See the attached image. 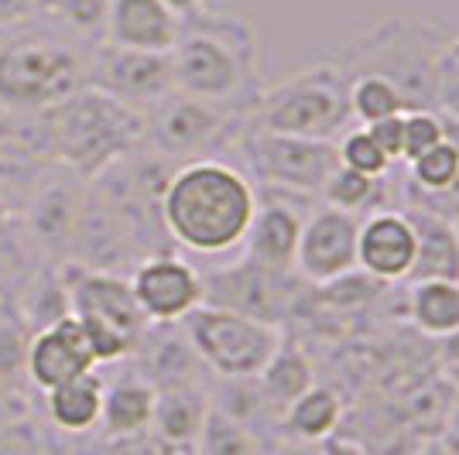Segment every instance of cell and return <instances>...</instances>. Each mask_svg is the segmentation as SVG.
I'll use <instances>...</instances> for the list:
<instances>
[{
  "instance_id": "cell-1",
  "label": "cell",
  "mask_w": 459,
  "mask_h": 455,
  "mask_svg": "<svg viewBox=\"0 0 459 455\" xmlns=\"http://www.w3.org/2000/svg\"><path fill=\"white\" fill-rule=\"evenodd\" d=\"M254 212L257 185L223 158L178 165L161 195V223L169 240L199 257L240 250Z\"/></svg>"
},
{
  "instance_id": "cell-2",
  "label": "cell",
  "mask_w": 459,
  "mask_h": 455,
  "mask_svg": "<svg viewBox=\"0 0 459 455\" xmlns=\"http://www.w3.org/2000/svg\"><path fill=\"white\" fill-rule=\"evenodd\" d=\"M172 73L175 93L250 114L261 93L257 35L250 21L210 7L182 18V31L172 48Z\"/></svg>"
},
{
  "instance_id": "cell-3",
  "label": "cell",
  "mask_w": 459,
  "mask_h": 455,
  "mask_svg": "<svg viewBox=\"0 0 459 455\" xmlns=\"http://www.w3.org/2000/svg\"><path fill=\"white\" fill-rule=\"evenodd\" d=\"M90 48L56 31L48 21L0 35V110L48 114L86 86Z\"/></svg>"
},
{
  "instance_id": "cell-4",
  "label": "cell",
  "mask_w": 459,
  "mask_h": 455,
  "mask_svg": "<svg viewBox=\"0 0 459 455\" xmlns=\"http://www.w3.org/2000/svg\"><path fill=\"white\" fill-rule=\"evenodd\" d=\"M48 148L65 171L93 182L144 144V114L117 103L114 96L82 86L45 114Z\"/></svg>"
},
{
  "instance_id": "cell-5",
  "label": "cell",
  "mask_w": 459,
  "mask_h": 455,
  "mask_svg": "<svg viewBox=\"0 0 459 455\" xmlns=\"http://www.w3.org/2000/svg\"><path fill=\"white\" fill-rule=\"evenodd\" d=\"M453 35L442 21L387 18L370 28L340 65L346 76H381L402 93L404 110H432L439 62L449 52Z\"/></svg>"
},
{
  "instance_id": "cell-6",
  "label": "cell",
  "mask_w": 459,
  "mask_h": 455,
  "mask_svg": "<svg viewBox=\"0 0 459 455\" xmlns=\"http://www.w3.org/2000/svg\"><path fill=\"white\" fill-rule=\"evenodd\" d=\"M254 131L340 141L353 127L350 76L340 62H316L302 73L261 86L247 114Z\"/></svg>"
},
{
  "instance_id": "cell-7",
  "label": "cell",
  "mask_w": 459,
  "mask_h": 455,
  "mask_svg": "<svg viewBox=\"0 0 459 455\" xmlns=\"http://www.w3.org/2000/svg\"><path fill=\"white\" fill-rule=\"evenodd\" d=\"M227 161H233L257 189L291 192L319 202L329 175L340 168V151L336 141L254 131L247 124Z\"/></svg>"
},
{
  "instance_id": "cell-8",
  "label": "cell",
  "mask_w": 459,
  "mask_h": 455,
  "mask_svg": "<svg viewBox=\"0 0 459 455\" xmlns=\"http://www.w3.org/2000/svg\"><path fill=\"white\" fill-rule=\"evenodd\" d=\"M244 131H247V110H230L182 93H172L144 114V148H152L172 165L199 158L227 161Z\"/></svg>"
},
{
  "instance_id": "cell-9",
  "label": "cell",
  "mask_w": 459,
  "mask_h": 455,
  "mask_svg": "<svg viewBox=\"0 0 459 455\" xmlns=\"http://www.w3.org/2000/svg\"><path fill=\"white\" fill-rule=\"evenodd\" d=\"M182 329L189 336L195 356L216 380L257 377L285 339V329L216 308V305L192 308L182 319Z\"/></svg>"
},
{
  "instance_id": "cell-10",
  "label": "cell",
  "mask_w": 459,
  "mask_h": 455,
  "mask_svg": "<svg viewBox=\"0 0 459 455\" xmlns=\"http://www.w3.org/2000/svg\"><path fill=\"white\" fill-rule=\"evenodd\" d=\"M199 274H203V305H216L278 329L291 322L302 295L308 291L299 274H274L250 264L247 257H237L230 264L210 267Z\"/></svg>"
},
{
  "instance_id": "cell-11",
  "label": "cell",
  "mask_w": 459,
  "mask_h": 455,
  "mask_svg": "<svg viewBox=\"0 0 459 455\" xmlns=\"http://www.w3.org/2000/svg\"><path fill=\"white\" fill-rule=\"evenodd\" d=\"M86 86L114 96L117 103L148 114L175 93L172 52H131L117 45H96L86 58Z\"/></svg>"
},
{
  "instance_id": "cell-12",
  "label": "cell",
  "mask_w": 459,
  "mask_h": 455,
  "mask_svg": "<svg viewBox=\"0 0 459 455\" xmlns=\"http://www.w3.org/2000/svg\"><path fill=\"white\" fill-rule=\"evenodd\" d=\"M319 206L316 199L291 195V192L257 189V212L240 244V257L250 264L274 270V274H295V253L302 240L308 212Z\"/></svg>"
},
{
  "instance_id": "cell-13",
  "label": "cell",
  "mask_w": 459,
  "mask_h": 455,
  "mask_svg": "<svg viewBox=\"0 0 459 455\" xmlns=\"http://www.w3.org/2000/svg\"><path fill=\"white\" fill-rule=\"evenodd\" d=\"M58 278H62L65 298H69V315L114 325L124 336H131L137 346L141 332L148 329V319L137 308L127 274H107V270L65 261L58 267Z\"/></svg>"
},
{
  "instance_id": "cell-14",
  "label": "cell",
  "mask_w": 459,
  "mask_h": 455,
  "mask_svg": "<svg viewBox=\"0 0 459 455\" xmlns=\"http://www.w3.org/2000/svg\"><path fill=\"white\" fill-rule=\"evenodd\" d=\"M134 302L148 322H182L203 305V274L178 253H152L127 274Z\"/></svg>"
},
{
  "instance_id": "cell-15",
  "label": "cell",
  "mask_w": 459,
  "mask_h": 455,
  "mask_svg": "<svg viewBox=\"0 0 459 455\" xmlns=\"http://www.w3.org/2000/svg\"><path fill=\"white\" fill-rule=\"evenodd\" d=\"M357 233H360L357 216H346L340 209L319 202L302 227L295 274L306 285H329L350 270H357Z\"/></svg>"
},
{
  "instance_id": "cell-16",
  "label": "cell",
  "mask_w": 459,
  "mask_h": 455,
  "mask_svg": "<svg viewBox=\"0 0 459 455\" xmlns=\"http://www.w3.org/2000/svg\"><path fill=\"white\" fill-rule=\"evenodd\" d=\"M415 264V227L404 209H381L360 219L357 270L384 285H404Z\"/></svg>"
},
{
  "instance_id": "cell-17",
  "label": "cell",
  "mask_w": 459,
  "mask_h": 455,
  "mask_svg": "<svg viewBox=\"0 0 459 455\" xmlns=\"http://www.w3.org/2000/svg\"><path fill=\"white\" fill-rule=\"evenodd\" d=\"M127 363L152 383L154 391L206 383V377H210V370L195 356L182 322H148Z\"/></svg>"
},
{
  "instance_id": "cell-18",
  "label": "cell",
  "mask_w": 459,
  "mask_h": 455,
  "mask_svg": "<svg viewBox=\"0 0 459 455\" xmlns=\"http://www.w3.org/2000/svg\"><path fill=\"white\" fill-rule=\"evenodd\" d=\"M90 370H96V363L76 315H65L56 325H48L41 332H31L28 360H24V377H28V383L35 391L45 394V391H52V387H58V383H65V380L73 377H82Z\"/></svg>"
},
{
  "instance_id": "cell-19",
  "label": "cell",
  "mask_w": 459,
  "mask_h": 455,
  "mask_svg": "<svg viewBox=\"0 0 459 455\" xmlns=\"http://www.w3.org/2000/svg\"><path fill=\"white\" fill-rule=\"evenodd\" d=\"M182 31V18L161 0H110L103 41L131 52H172Z\"/></svg>"
},
{
  "instance_id": "cell-20",
  "label": "cell",
  "mask_w": 459,
  "mask_h": 455,
  "mask_svg": "<svg viewBox=\"0 0 459 455\" xmlns=\"http://www.w3.org/2000/svg\"><path fill=\"white\" fill-rule=\"evenodd\" d=\"M210 408H212L210 383H186V387L154 391L152 438L165 452L195 449Z\"/></svg>"
},
{
  "instance_id": "cell-21",
  "label": "cell",
  "mask_w": 459,
  "mask_h": 455,
  "mask_svg": "<svg viewBox=\"0 0 459 455\" xmlns=\"http://www.w3.org/2000/svg\"><path fill=\"white\" fill-rule=\"evenodd\" d=\"M154 387L131 363H117V373L103 380V415L96 435H144L152 432Z\"/></svg>"
},
{
  "instance_id": "cell-22",
  "label": "cell",
  "mask_w": 459,
  "mask_h": 455,
  "mask_svg": "<svg viewBox=\"0 0 459 455\" xmlns=\"http://www.w3.org/2000/svg\"><path fill=\"white\" fill-rule=\"evenodd\" d=\"M346 421V404L333 383H312L281 415V445H323L340 435Z\"/></svg>"
},
{
  "instance_id": "cell-23",
  "label": "cell",
  "mask_w": 459,
  "mask_h": 455,
  "mask_svg": "<svg viewBox=\"0 0 459 455\" xmlns=\"http://www.w3.org/2000/svg\"><path fill=\"white\" fill-rule=\"evenodd\" d=\"M415 227V264L404 285L415 281H459V240L449 219L436 212L404 206Z\"/></svg>"
},
{
  "instance_id": "cell-24",
  "label": "cell",
  "mask_w": 459,
  "mask_h": 455,
  "mask_svg": "<svg viewBox=\"0 0 459 455\" xmlns=\"http://www.w3.org/2000/svg\"><path fill=\"white\" fill-rule=\"evenodd\" d=\"M103 415V377L90 370L45 391V417L65 438H86L100 428Z\"/></svg>"
},
{
  "instance_id": "cell-25",
  "label": "cell",
  "mask_w": 459,
  "mask_h": 455,
  "mask_svg": "<svg viewBox=\"0 0 459 455\" xmlns=\"http://www.w3.org/2000/svg\"><path fill=\"white\" fill-rule=\"evenodd\" d=\"M79 182L82 178L69 171V182L48 185L35 195V202L28 209V227L35 233L39 247L56 250L58 244L73 253V236H76L79 212H82V199H86V192H76Z\"/></svg>"
},
{
  "instance_id": "cell-26",
  "label": "cell",
  "mask_w": 459,
  "mask_h": 455,
  "mask_svg": "<svg viewBox=\"0 0 459 455\" xmlns=\"http://www.w3.org/2000/svg\"><path fill=\"white\" fill-rule=\"evenodd\" d=\"M316 383V366H312V356L302 346L299 336L285 332V339L278 346V353L268 360V366L257 373V387L278 415H285V408L291 400H299L308 387Z\"/></svg>"
},
{
  "instance_id": "cell-27",
  "label": "cell",
  "mask_w": 459,
  "mask_h": 455,
  "mask_svg": "<svg viewBox=\"0 0 459 455\" xmlns=\"http://www.w3.org/2000/svg\"><path fill=\"white\" fill-rule=\"evenodd\" d=\"M391 185H394V168L387 171L384 178H370V175H360V171L340 165L329 175L319 202L329 209H340L346 216L364 219V216H374L381 209H394L391 206V199H394Z\"/></svg>"
},
{
  "instance_id": "cell-28",
  "label": "cell",
  "mask_w": 459,
  "mask_h": 455,
  "mask_svg": "<svg viewBox=\"0 0 459 455\" xmlns=\"http://www.w3.org/2000/svg\"><path fill=\"white\" fill-rule=\"evenodd\" d=\"M404 319L421 336L439 339L459 329V281H415L404 291Z\"/></svg>"
},
{
  "instance_id": "cell-29",
  "label": "cell",
  "mask_w": 459,
  "mask_h": 455,
  "mask_svg": "<svg viewBox=\"0 0 459 455\" xmlns=\"http://www.w3.org/2000/svg\"><path fill=\"white\" fill-rule=\"evenodd\" d=\"M107 11L110 0H45V21L86 48L103 45Z\"/></svg>"
},
{
  "instance_id": "cell-30",
  "label": "cell",
  "mask_w": 459,
  "mask_h": 455,
  "mask_svg": "<svg viewBox=\"0 0 459 455\" xmlns=\"http://www.w3.org/2000/svg\"><path fill=\"white\" fill-rule=\"evenodd\" d=\"M195 452L199 455H278L274 445H268L261 435H254L247 425L233 421L230 415L210 408L206 425L199 432L195 442Z\"/></svg>"
},
{
  "instance_id": "cell-31",
  "label": "cell",
  "mask_w": 459,
  "mask_h": 455,
  "mask_svg": "<svg viewBox=\"0 0 459 455\" xmlns=\"http://www.w3.org/2000/svg\"><path fill=\"white\" fill-rule=\"evenodd\" d=\"M350 114L360 127H370L384 116L404 114L402 93L381 76H350Z\"/></svg>"
},
{
  "instance_id": "cell-32",
  "label": "cell",
  "mask_w": 459,
  "mask_h": 455,
  "mask_svg": "<svg viewBox=\"0 0 459 455\" xmlns=\"http://www.w3.org/2000/svg\"><path fill=\"white\" fill-rule=\"evenodd\" d=\"M28 342H31V329L21 319L18 305L0 302V383H7V387H31L28 377H24Z\"/></svg>"
},
{
  "instance_id": "cell-33",
  "label": "cell",
  "mask_w": 459,
  "mask_h": 455,
  "mask_svg": "<svg viewBox=\"0 0 459 455\" xmlns=\"http://www.w3.org/2000/svg\"><path fill=\"white\" fill-rule=\"evenodd\" d=\"M456 175H459V151L442 141L432 151H425L421 158L404 165V185L415 192H425V195H436V192L449 189L456 182Z\"/></svg>"
},
{
  "instance_id": "cell-34",
  "label": "cell",
  "mask_w": 459,
  "mask_h": 455,
  "mask_svg": "<svg viewBox=\"0 0 459 455\" xmlns=\"http://www.w3.org/2000/svg\"><path fill=\"white\" fill-rule=\"evenodd\" d=\"M336 151H340V165H343V168H353V171H360V175H370V178H384L391 168H398V165L381 151V144L370 137L367 127H350V131L336 141Z\"/></svg>"
},
{
  "instance_id": "cell-35",
  "label": "cell",
  "mask_w": 459,
  "mask_h": 455,
  "mask_svg": "<svg viewBox=\"0 0 459 455\" xmlns=\"http://www.w3.org/2000/svg\"><path fill=\"white\" fill-rule=\"evenodd\" d=\"M442 144V120L436 110H404V151L402 161H415Z\"/></svg>"
},
{
  "instance_id": "cell-36",
  "label": "cell",
  "mask_w": 459,
  "mask_h": 455,
  "mask_svg": "<svg viewBox=\"0 0 459 455\" xmlns=\"http://www.w3.org/2000/svg\"><path fill=\"white\" fill-rule=\"evenodd\" d=\"M398 199H402V206H415V209H425V212H436L442 219H449V223H456L459 219V175L456 182L449 185L446 192H436V195H425V192H415L404 185V171L398 175Z\"/></svg>"
},
{
  "instance_id": "cell-37",
  "label": "cell",
  "mask_w": 459,
  "mask_h": 455,
  "mask_svg": "<svg viewBox=\"0 0 459 455\" xmlns=\"http://www.w3.org/2000/svg\"><path fill=\"white\" fill-rule=\"evenodd\" d=\"M79 455H165V449L152 438V432L144 435H96L93 442L82 445Z\"/></svg>"
},
{
  "instance_id": "cell-38",
  "label": "cell",
  "mask_w": 459,
  "mask_h": 455,
  "mask_svg": "<svg viewBox=\"0 0 459 455\" xmlns=\"http://www.w3.org/2000/svg\"><path fill=\"white\" fill-rule=\"evenodd\" d=\"M436 114L456 116L459 120V56L449 48L439 62V76H436Z\"/></svg>"
},
{
  "instance_id": "cell-39",
  "label": "cell",
  "mask_w": 459,
  "mask_h": 455,
  "mask_svg": "<svg viewBox=\"0 0 459 455\" xmlns=\"http://www.w3.org/2000/svg\"><path fill=\"white\" fill-rule=\"evenodd\" d=\"M45 21V0H0V35Z\"/></svg>"
},
{
  "instance_id": "cell-40",
  "label": "cell",
  "mask_w": 459,
  "mask_h": 455,
  "mask_svg": "<svg viewBox=\"0 0 459 455\" xmlns=\"http://www.w3.org/2000/svg\"><path fill=\"white\" fill-rule=\"evenodd\" d=\"M370 137L381 144V151L394 161V165H402V151H404V114H394V116H384L377 124H370L367 127Z\"/></svg>"
},
{
  "instance_id": "cell-41",
  "label": "cell",
  "mask_w": 459,
  "mask_h": 455,
  "mask_svg": "<svg viewBox=\"0 0 459 455\" xmlns=\"http://www.w3.org/2000/svg\"><path fill=\"white\" fill-rule=\"evenodd\" d=\"M24 417H31V400L24 394V387H7L0 383V432L18 425Z\"/></svg>"
},
{
  "instance_id": "cell-42",
  "label": "cell",
  "mask_w": 459,
  "mask_h": 455,
  "mask_svg": "<svg viewBox=\"0 0 459 455\" xmlns=\"http://www.w3.org/2000/svg\"><path fill=\"white\" fill-rule=\"evenodd\" d=\"M449 449V455H459V387L453 383V398L446 404V415H442L439 435H436Z\"/></svg>"
},
{
  "instance_id": "cell-43",
  "label": "cell",
  "mask_w": 459,
  "mask_h": 455,
  "mask_svg": "<svg viewBox=\"0 0 459 455\" xmlns=\"http://www.w3.org/2000/svg\"><path fill=\"white\" fill-rule=\"evenodd\" d=\"M432 360L439 370H446L449 377L459 373V329H453L449 336H439V339L432 342Z\"/></svg>"
},
{
  "instance_id": "cell-44",
  "label": "cell",
  "mask_w": 459,
  "mask_h": 455,
  "mask_svg": "<svg viewBox=\"0 0 459 455\" xmlns=\"http://www.w3.org/2000/svg\"><path fill=\"white\" fill-rule=\"evenodd\" d=\"M323 455H374L360 438L353 435H333L323 442Z\"/></svg>"
},
{
  "instance_id": "cell-45",
  "label": "cell",
  "mask_w": 459,
  "mask_h": 455,
  "mask_svg": "<svg viewBox=\"0 0 459 455\" xmlns=\"http://www.w3.org/2000/svg\"><path fill=\"white\" fill-rule=\"evenodd\" d=\"M172 14H178V18H192L195 11H203L206 7V0H161Z\"/></svg>"
},
{
  "instance_id": "cell-46",
  "label": "cell",
  "mask_w": 459,
  "mask_h": 455,
  "mask_svg": "<svg viewBox=\"0 0 459 455\" xmlns=\"http://www.w3.org/2000/svg\"><path fill=\"white\" fill-rule=\"evenodd\" d=\"M408 455H449V449L442 445L439 438H429V442H421V445H415Z\"/></svg>"
},
{
  "instance_id": "cell-47",
  "label": "cell",
  "mask_w": 459,
  "mask_h": 455,
  "mask_svg": "<svg viewBox=\"0 0 459 455\" xmlns=\"http://www.w3.org/2000/svg\"><path fill=\"white\" fill-rule=\"evenodd\" d=\"M41 455H79V449H69V445H62V449H56V445H48Z\"/></svg>"
},
{
  "instance_id": "cell-48",
  "label": "cell",
  "mask_w": 459,
  "mask_h": 455,
  "mask_svg": "<svg viewBox=\"0 0 459 455\" xmlns=\"http://www.w3.org/2000/svg\"><path fill=\"white\" fill-rule=\"evenodd\" d=\"M165 455H199L195 449H175V452H165Z\"/></svg>"
},
{
  "instance_id": "cell-49",
  "label": "cell",
  "mask_w": 459,
  "mask_h": 455,
  "mask_svg": "<svg viewBox=\"0 0 459 455\" xmlns=\"http://www.w3.org/2000/svg\"><path fill=\"white\" fill-rule=\"evenodd\" d=\"M449 48H453V52L459 56V35H453V45H449Z\"/></svg>"
},
{
  "instance_id": "cell-50",
  "label": "cell",
  "mask_w": 459,
  "mask_h": 455,
  "mask_svg": "<svg viewBox=\"0 0 459 455\" xmlns=\"http://www.w3.org/2000/svg\"><path fill=\"white\" fill-rule=\"evenodd\" d=\"M449 380H453V383H456V387H459V373H453V377H449Z\"/></svg>"
},
{
  "instance_id": "cell-51",
  "label": "cell",
  "mask_w": 459,
  "mask_h": 455,
  "mask_svg": "<svg viewBox=\"0 0 459 455\" xmlns=\"http://www.w3.org/2000/svg\"><path fill=\"white\" fill-rule=\"evenodd\" d=\"M453 229H456V240H459V219H456V223H453Z\"/></svg>"
}]
</instances>
